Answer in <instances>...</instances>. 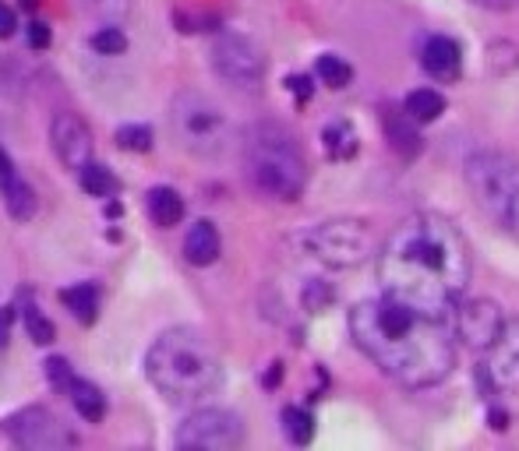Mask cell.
I'll use <instances>...</instances> for the list:
<instances>
[{
    "label": "cell",
    "instance_id": "cell-1",
    "mask_svg": "<svg viewBox=\"0 0 519 451\" xmlns=\"http://www.w3.org/2000/svg\"><path fill=\"white\" fill-rule=\"evenodd\" d=\"M375 265L382 296L442 321L456 318L459 296L474 272L467 237L438 212H417L399 222L378 247Z\"/></svg>",
    "mask_w": 519,
    "mask_h": 451
},
{
    "label": "cell",
    "instance_id": "cell-2",
    "mask_svg": "<svg viewBox=\"0 0 519 451\" xmlns=\"http://www.w3.org/2000/svg\"><path fill=\"white\" fill-rule=\"evenodd\" d=\"M350 335L385 378L414 392L442 385L456 367V321L417 314L389 296L357 304L350 311Z\"/></svg>",
    "mask_w": 519,
    "mask_h": 451
},
{
    "label": "cell",
    "instance_id": "cell-3",
    "mask_svg": "<svg viewBox=\"0 0 519 451\" xmlns=\"http://www.w3.org/2000/svg\"><path fill=\"white\" fill-rule=\"evenodd\" d=\"M145 378L170 402H195L219 388L223 363L202 332L166 328L145 353Z\"/></svg>",
    "mask_w": 519,
    "mask_h": 451
},
{
    "label": "cell",
    "instance_id": "cell-4",
    "mask_svg": "<svg viewBox=\"0 0 519 451\" xmlns=\"http://www.w3.org/2000/svg\"><path fill=\"white\" fill-rule=\"evenodd\" d=\"M251 184L276 201H297L308 187V159L283 124H255L244 141Z\"/></svg>",
    "mask_w": 519,
    "mask_h": 451
},
{
    "label": "cell",
    "instance_id": "cell-5",
    "mask_svg": "<svg viewBox=\"0 0 519 451\" xmlns=\"http://www.w3.org/2000/svg\"><path fill=\"white\" fill-rule=\"evenodd\" d=\"M170 127L184 152H191L198 159H219L230 148V141H234L223 106L212 103L205 92H177L170 103Z\"/></svg>",
    "mask_w": 519,
    "mask_h": 451
},
{
    "label": "cell",
    "instance_id": "cell-6",
    "mask_svg": "<svg viewBox=\"0 0 519 451\" xmlns=\"http://www.w3.org/2000/svg\"><path fill=\"white\" fill-rule=\"evenodd\" d=\"M463 180H467L470 198L481 208V215H488L495 226L505 230L512 205L519 198V159H512L509 152H498V148L470 152L463 163Z\"/></svg>",
    "mask_w": 519,
    "mask_h": 451
},
{
    "label": "cell",
    "instance_id": "cell-7",
    "mask_svg": "<svg viewBox=\"0 0 519 451\" xmlns=\"http://www.w3.org/2000/svg\"><path fill=\"white\" fill-rule=\"evenodd\" d=\"M308 254L329 268H361L378 258L375 230L364 219H329L304 237Z\"/></svg>",
    "mask_w": 519,
    "mask_h": 451
},
{
    "label": "cell",
    "instance_id": "cell-8",
    "mask_svg": "<svg viewBox=\"0 0 519 451\" xmlns=\"http://www.w3.org/2000/svg\"><path fill=\"white\" fill-rule=\"evenodd\" d=\"M209 57H212V71H216L226 85H234V89H244V92H255L258 85H262L265 57L255 39L241 36V32H223V36H216V43H212Z\"/></svg>",
    "mask_w": 519,
    "mask_h": 451
},
{
    "label": "cell",
    "instance_id": "cell-9",
    "mask_svg": "<svg viewBox=\"0 0 519 451\" xmlns=\"http://www.w3.org/2000/svg\"><path fill=\"white\" fill-rule=\"evenodd\" d=\"M173 441L191 451H230L244 444V423L230 409H198L181 423Z\"/></svg>",
    "mask_w": 519,
    "mask_h": 451
},
{
    "label": "cell",
    "instance_id": "cell-10",
    "mask_svg": "<svg viewBox=\"0 0 519 451\" xmlns=\"http://www.w3.org/2000/svg\"><path fill=\"white\" fill-rule=\"evenodd\" d=\"M4 437L11 444H18V448H32V451H57L78 444V434H71L68 423L43 406H29L11 413L4 420Z\"/></svg>",
    "mask_w": 519,
    "mask_h": 451
},
{
    "label": "cell",
    "instance_id": "cell-11",
    "mask_svg": "<svg viewBox=\"0 0 519 451\" xmlns=\"http://www.w3.org/2000/svg\"><path fill=\"white\" fill-rule=\"evenodd\" d=\"M456 335L459 342L474 353H488L498 342V335L505 332V318L502 307L495 300H467V304L456 307Z\"/></svg>",
    "mask_w": 519,
    "mask_h": 451
},
{
    "label": "cell",
    "instance_id": "cell-12",
    "mask_svg": "<svg viewBox=\"0 0 519 451\" xmlns=\"http://www.w3.org/2000/svg\"><path fill=\"white\" fill-rule=\"evenodd\" d=\"M481 374L495 392H519V318L505 321V332L484 353Z\"/></svg>",
    "mask_w": 519,
    "mask_h": 451
},
{
    "label": "cell",
    "instance_id": "cell-13",
    "mask_svg": "<svg viewBox=\"0 0 519 451\" xmlns=\"http://www.w3.org/2000/svg\"><path fill=\"white\" fill-rule=\"evenodd\" d=\"M50 141L57 159L75 173L92 159V131L78 113H57L50 124Z\"/></svg>",
    "mask_w": 519,
    "mask_h": 451
},
{
    "label": "cell",
    "instance_id": "cell-14",
    "mask_svg": "<svg viewBox=\"0 0 519 451\" xmlns=\"http://www.w3.org/2000/svg\"><path fill=\"white\" fill-rule=\"evenodd\" d=\"M421 64L435 82H456L459 71H463V50H459L456 39L431 36L421 50Z\"/></svg>",
    "mask_w": 519,
    "mask_h": 451
},
{
    "label": "cell",
    "instance_id": "cell-15",
    "mask_svg": "<svg viewBox=\"0 0 519 451\" xmlns=\"http://www.w3.org/2000/svg\"><path fill=\"white\" fill-rule=\"evenodd\" d=\"M219 233H216V226H212L209 219H198L195 226L188 230V237H184V258L191 261V265H198V268H205V265H212V261L219 258Z\"/></svg>",
    "mask_w": 519,
    "mask_h": 451
},
{
    "label": "cell",
    "instance_id": "cell-16",
    "mask_svg": "<svg viewBox=\"0 0 519 451\" xmlns=\"http://www.w3.org/2000/svg\"><path fill=\"white\" fill-rule=\"evenodd\" d=\"M145 208H149V219L156 222L159 230H170L184 219V198L173 187H152L149 198H145Z\"/></svg>",
    "mask_w": 519,
    "mask_h": 451
},
{
    "label": "cell",
    "instance_id": "cell-17",
    "mask_svg": "<svg viewBox=\"0 0 519 451\" xmlns=\"http://www.w3.org/2000/svg\"><path fill=\"white\" fill-rule=\"evenodd\" d=\"M414 124H417V120L407 117V110H403V113H392V110L385 113V134H389L392 148H396L399 156H407V159L421 152V138H417Z\"/></svg>",
    "mask_w": 519,
    "mask_h": 451
},
{
    "label": "cell",
    "instance_id": "cell-18",
    "mask_svg": "<svg viewBox=\"0 0 519 451\" xmlns=\"http://www.w3.org/2000/svg\"><path fill=\"white\" fill-rule=\"evenodd\" d=\"M61 300L82 325H92V321H96V311H99L96 282H78V286H71V289H61Z\"/></svg>",
    "mask_w": 519,
    "mask_h": 451
},
{
    "label": "cell",
    "instance_id": "cell-19",
    "mask_svg": "<svg viewBox=\"0 0 519 451\" xmlns=\"http://www.w3.org/2000/svg\"><path fill=\"white\" fill-rule=\"evenodd\" d=\"M403 110H407V117H414L417 124H431V120H438L445 113V96L435 89H414L407 96V103H403Z\"/></svg>",
    "mask_w": 519,
    "mask_h": 451
},
{
    "label": "cell",
    "instance_id": "cell-20",
    "mask_svg": "<svg viewBox=\"0 0 519 451\" xmlns=\"http://www.w3.org/2000/svg\"><path fill=\"white\" fill-rule=\"evenodd\" d=\"M71 402H75L78 416H85L89 423H99L106 413V395L99 392L92 381H75V388H71Z\"/></svg>",
    "mask_w": 519,
    "mask_h": 451
},
{
    "label": "cell",
    "instance_id": "cell-21",
    "mask_svg": "<svg viewBox=\"0 0 519 451\" xmlns=\"http://www.w3.org/2000/svg\"><path fill=\"white\" fill-rule=\"evenodd\" d=\"M4 205H8V215L18 222H29L32 215H36V191H32L25 180H11L8 187H4Z\"/></svg>",
    "mask_w": 519,
    "mask_h": 451
},
{
    "label": "cell",
    "instance_id": "cell-22",
    "mask_svg": "<svg viewBox=\"0 0 519 451\" xmlns=\"http://www.w3.org/2000/svg\"><path fill=\"white\" fill-rule=\"evenodd\" d=\"M325 152L332 159H350L357 152V131L354 124H346V120H336V124L325 127Z\"/></svg>",
    "mask_w": 519,
    "mask_h": 451
},
{
    "label": "cell",
    "instance_id": "cell-23",
    "mask_svg": "<svg viewBox=\"0 0 519 451\" xmlns=\"http://www.w3.org/2000/svg\"><path fill=\"white\" fill-rule=\"evenodd\" d=\"M283 434L294 444H311V437H315V420H311L308 409L286 406L283 409Z\"/></svg>",
    "mask_w": 519,
    "mask_h": 451
},
{
    "label": "cell",
    "instance_id": "cell-24",
    "mask_svg": "<svg viewBox=\"0 0 519 451\" xmlns=\"http://www.w3.org/2000/svg\"><path fill=\"white\" fill-rule=\"evenodd\" d=\"M315 71H318V78H322V85H329V89H346V85H350V78H354L350 64H346V60H339L336 53H325V57H318Z\"/></svg>",
    "mask_w": 519,
    "mask_h": 451
},
{
    "label": "cell",
    "instance_id": "cell-25",
    "mask_svg": "<svg viewBox=\"0 0 519 451\" xmlns=\"http://www.w3.org/2000/svg\"><path fill=\"white\" fill-rule=\"evenodd\" d=\"M78 184H82L85 194H92V198H106V194L117 187V180H113V173L106 170V166L85 163L82 170H78Z\"/></svg>",
    "mask_w": 519,
    "mask_h": 451
},
{
    "label": "cell",
    "instance_id": "cell-26",
    "mask_svg": "<svg viewBox=\"0 0 519 451\" xmlns=\"http://www.w3.org/2000/svg\"><path fill=\"white\" fill-rule=\"evenodd\" d=\"M22 321H25V332H29V339L36 342V346H50L53 342V321L46 318L43 311H39L36 304H25L22 307Z\"/></svg>",
    "mask_w": 519,
    "mask_h": 451
},
{
    "label": "cell",
    "instance_id": "cell-27",
    "mask_svg": "<svg viewBox=\"0 0 519 451\" xmlns=\"http://www.w3.org/2000/svg\"><path fill=\"white\" fill-rule=\"evenodd\" d=\"M43 374L57 395H71V388H75V381H78L75 370H71V363L64 360V356H50V360L43 363Z\"/></svg>",
    "mask_w": 519,
    "mask_h": 451
},
{
    "label": "cell",
    "instance_id": "cell-28",
    "mask_svg": "<svg viewBox=\"0 0 519 451\" xmlns=\"http://www.w3.org/2000/svg\"><path fill=\"white\" fill-rule=\"evenodd\" d=\"M113 141H117L124 152H149V148H152V131L145 124H124L121 131L113 134Z\"/></svg>",
    "mask_w": 519,
    "mask_h": 451
},
{
    "label": "cell",
    "instance_id": "cell-29",
    "mask_svg": "<svg viewBox=\"0 0 519 451\" xmlns=\"http://www.w3.org/2000/svg\"><path fill=\"white\" fill-rule=\"evenodd\" d=\"M82 8L92 11L96 18H106V22H121L131 15L135 0H82Z\"/></svg>",
    "mask_w": 519,
    "mask_h": 451
},
{
    "label": "cell",
    "instance_id": "cell-30",
    "mask_svg": "<svg viewBox=\"0 0 519 451\" xmlns=\"http://www.w3.org/2000/svg\"><path fill=\"white\" fill-rule=\"evenodd\" d=\"M89 43L99 57H121V53L128 50V36H124L121 29H99Z\"/></svg>",
    "mask_w": 519,
    "mask_h": 451
},
{
    "label": "cell",
    "instance_id": "cell-31",
    "mask_svg": "<svg viewBox=\"0 0 519 451\" xmlns=\"http://www.w3.org/2000/svg\"><path fill=\"white\" fill-rule=\"evenodd\" d=\"M25 39H29L32 50H46V46H50V39H53V32H50V25L32 22L29 29H25Z\"/></svg>",
    "mask_w": 519,
    "mask_h": 451
},
{
    "label": "cell",
    "instance_id": "cell-32",
    "mask_svg": "<svg viewBox=\"0 0 519 451\" xmlns=\"http://www.w3.org/2000/svg\"><path fill=\"white\" fill-rule=\"evenodd\" d=\"M332 300V293L329 289H315V286H308V293H304V304H308V311H322L325 304Z\"/></svg>",
    "mask_w": 519,
    "mask_h": 451
},
{
    "label": "cell",
    "instance_id": "cell-33",
    "mask_svg": "<svg viewBox=\"0 0 519 451\" xmlns=\"http://www.w3.org/2000/svg\"><path fill=\"white\" fill-rule=\"evenodd\" d=\"M286 89L294 92V96L301 99V103H308V99H311V82H308V78H301V74H294V78H286Z\"/></svg>",
    "mask_w": 519,
    "mask_h": 451
},
{
    "label": "cell",
    "instance_id": "cell-34",
    "mask_svg": "<svg viewBox=\"0 0 519 451\" xmlns=\"http://www.w3.org/2000/svg\"><path fill=\"white\" fill-rule=\"evenodd\" d=\"M11 325H15V307H0V349L8 346Z\"/></svg>",
    "mask_w": 519,
    "mask_h": 451
},
{
    "label": "cell",
    "instance_id": "cell-35",
    "mask_svg": "<svg viewBox=\"0 0 519 451\" xmlns=\"http://www.w3.org/2000/svg\"><path fill=\"white\" fill-rule=\"evenodd\" d=\"M15 11L8 8V4H0V39H11L15 36Z\"/></svg>",
    "mask_w": 519,
    "mask_h": 451
},
{
    "label": "cell",
    "instance_id": "cell-36",
    "mask_svg": "<svg viewBox=\"0 0 519 451\" xmlns=\"http://www.w3.org/2000/svg\"><path fill=\"white\" fill-rule=\"evenodd\" d=\"M11 180H15V163H11L8 152L0 148V191H4V187H8Z\"/></svg>",
    "mask_w": 519,
    "mask_h": 451
},
{
    "label": "cell",
    "instance_id": "cell-37",
    "mask_svg": "<svg viewBox=\"0 0 519 451\" xmlns=\"http://www.w3.org/2000/svg\"><path fill=\"white\" fill-rule=\"evenodd\" d=\"M477 8H488V11H512L519 0H474Z\"/></svg>",
    "mask_w": 519,
    "mask_h": 451
},
{
    "label": "cell",
    "instance_id": "cell-38",
    "mask_svg": "<svg viewBox=\"0 0 519 451\" xmlns=\"http://www.w3.org/2000/svg\"><path fill=\"white\" fill-rule=\"evenodd\" d=\"M505 230H509L512 237L519 240V198H516V205H512V212H509V222H505Z\"/></svg>",
    "mask_w": 519,
    "mask_h": 451
}]
</instances>
